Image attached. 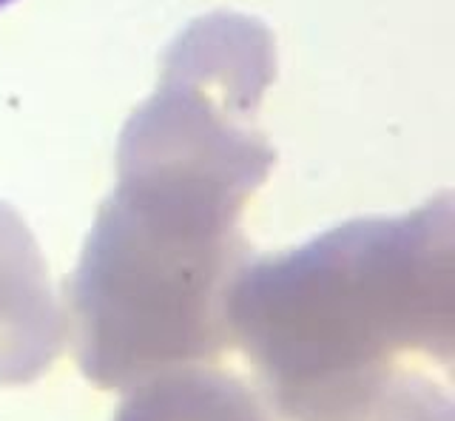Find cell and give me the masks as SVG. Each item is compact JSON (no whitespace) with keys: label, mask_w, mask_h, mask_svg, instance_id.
<instances>
[{"label":"cell","mask_w":455,"mask_h":421,"mask_svg":"<svg viewBox=\"0 0 455 421\" xmlns=\"http://www.w3.org/2000/svg\"><path fill=\"white\" fill-rule=\"evenodd\" d=\"M66 314L32 231L0 203V387L46 376L66 347Z\"/></svg>","instance_id":"cell-3"},{"label":"cell","mask_w":455,"mask_h":421,"mask_svg":"<svg viewBox=\"0 0 455 421\" xmlns=\"http://www.w3.org/2000/svg\"><path fill=\"white\" fill-rule=\"evenodd\" d=\"M117 421H274V410L234 373L185 364L123 390Z\"/></svg>","instance_id":"cell-4"},{"label":"cell","mask_w":455,"mask_h":421,"mask_svg":"<svg viewBox=\"0 0 455 421\" xmlns=\"http://www.w3.org/2000/svg\"><path fill=\"white\" fill-rule=\"evenodd\" d=\"M14 0H0V9H6V6H12Z\"/></svg>","instance_id":"cell-6"},{"label":"cell","mask_w":455,"mask_h":421,"mask_svg":"<svg viewBox=\"0 0 455 421\" xmlns=\"http://www.w3.org/2000/svg\"><path fill=\"white\" fill-rule=\"evenodd\" d=\"M234 347L284 421H341L424 353L452 361L450 196L412 214L355 219L248 259L228 302Z\"/></svg>","instance_id":"cell-2"},{"label":"cell","mask_w":455,"mask_h":421,"mask_svg":"<svg viewBox=\"0 0 455 421\" xmlns=\"http://www.w3.org/2000/svg\"><path fill=\"white\" fill-rule=\"evenodd\" d=\"M270 154L251 143H154L128 137L120 186L66 288V345L100 390L217 364L234 350L228 302L251 259L236 231Z\"/></svg>","instance_id":"cell-1"},{"label":"cell","mask_w":455,"mask_h":421,"mask_svg":"<svg viewBox=\"0 0 455 421\" xmlns=\"http://www.w3.org/2000/svg\"><path fill=\"white\" fill-rule=\"evenodd\" d=\"M341 421H452V404L430 378L398 370L362 410Z\"/></svg>","instance_id":"cell-5"}]
</instances>
